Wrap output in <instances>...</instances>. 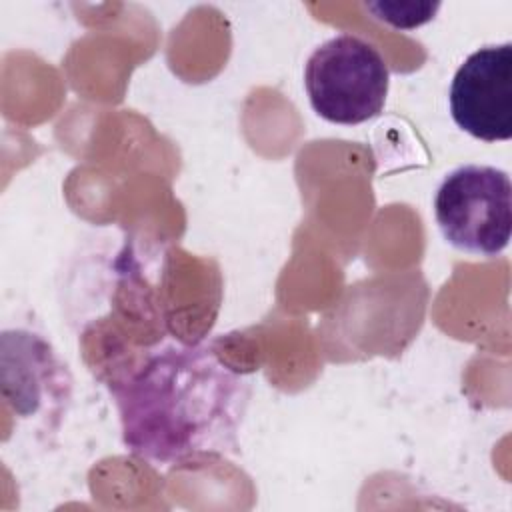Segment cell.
<instances>
[{
	"label": "cell",
	"mask_w": 512,
	"mask_h": 512,
	"mask_svg": "<svg viewBox=\"0 0 512 512\" xmlns=\"http://www.w3.org/2000/svg\"><path fill=\"white\" fill-rule=\"evenodd\" d=\"M114 396L124 446L168 466L236 450L250 384L206 346H170L150 356Z\"/></svg>",
	"instance_id": "obj_1"
},
{
	"label": "cell",
	"mask_w": 512,
	"mask_h": 512,
	"mask_svg": "<svg viewBox=\"0 0 512 512\" xmlns=\"http://www.w3.org/2000/svg\"><path fill=\"white\" fill-rule=\"evenodd\" d=\"M304 88L322 120L358 126L384 110L390 70L374 44L342 32L312 50L304 64Z\"/></svg>",
	"instance_id": "obj_2"
},
{
	"label": "cell",
	"mask_w": 512,
	"mask_h": 512,
	"mask_svg": "<svg viewBox=\"0 0 512 512\" xmlns=\"http://www.w3.org/2000/svg\"><path fill=\"white\" fill-rule=\"evenodd\" d=\"M434 220L442 238L460 252L494 258L512 232V182L508 172L464 164L448 172L434 194Z\"/></svg>",
	"instance_id": "obj_3"
},
{
	"label": "cell",
	"mask_w": 512,
	"mask_h": 512,
	"mask_svg": "<svg viewBox=\"0 0 512 512\" xmlns=\"http://www.w3.org/2000/svg\"><path fill=\"white\" fill-rule=\"evenodd\" d=\"M450 114L458 128L482 142L512 138V42L474 50L456 70Z\"/></svg>",
	"instance_id": "obj_4"
},
{
	"label": "cell",
	"mask_w": 512,
	"mask_h": 512,
	"mask_svg": "<svg viewBox=\"0 0 512 512\" xmlns=\"http://www.w3.org/2000/svg\"><path fill=\"white\" fill-rule=\"evenodd\" d=\"M364 8L380 22L396 28V30H414L422 24L430 22L440 10V2H404V0H380V2H364Z\"/></svg>",
	"instance_id": "obj_5"
}]
</instances>
